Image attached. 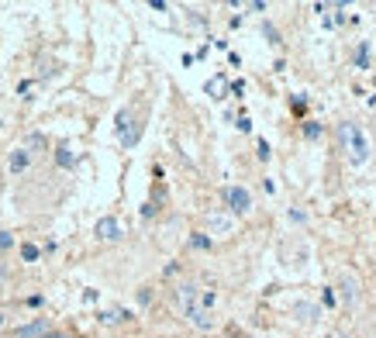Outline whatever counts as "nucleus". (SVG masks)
<instances>
[{
	"instance_id": "f257e3e1",
	"label": "nucleus",
	"mask_w": 376,
	"mask_h": 338,
	"mask_svg": "<svg viewBox=\"0 0 376 338\" xmlns=\"http://www.w3.org/2000/svg\"><path fill=\"white\" fill-rule=\"evenodd\" d=\"M114 135H118V142H121V149L125 152H132L135 145L142 142V135H145V118L138 114L135 118V107H121L118 111V118H114Z\"/></svg>"
},
{
	"instance_id": "f03ea898",
	"label": "nucleus",
	"mask_w": 376,
	"mask_h": 338,
	"mask_svg": "<svg viewBox=\"0 0 376 338\" xmlns=\"http://www.w3.org/2000/svg\"><path fill=\"white\" fill-rule=\"evenodd\" d=\"M342 142H346V152H349L352 166H363L370 159V142L359 125H342Z\"/></svg>"
},
{
	"instance_id": "7ed1b4c3",
	"label": "nucleus",
	"mask_w": 376,
	"mask_h": 338,
	"mask_svg": "<svg viewBox=\"0 0 376 338\" xmlns=\"http://www.w3.org/2000/svg\"><path fill=\"white\" fill-rule=\"evenodd\" d=\"M221 201H224V210L232 214V218H242L252 210V193L245 190L242 183H232V186H224L221 190Z\"/></svg>"
},
{
	"instance_id": "20e7f679",
	"label": "nucleus",
	"mask_w": 376,
	"mask_h": 338,
	"mask_svg": "<svg viewBox=\"0 0 376 338\" xmlns=\"http://www.w3.org/2000/svg\"><path fill=\"white\" fill-rule=\"evenodd\" d=\"M183 317H187V325L193 328V332H215V328H217L215 311H207V308H200V304L183 308Z\"/></svg>"
},
{
	"instance_id": "39448f33",
	"label": "nucleus",
	"mask_w": 376,
	"mask_h": 338,
	"mask_svg": "<svg viewBox=\"0 0 376 338\" xmlns=\"http://www.w3.org/2000/svg\"><path fill=\"white\" fill-rule=\"evenodd\" d=\"M93 235H97V242H121V238H125V225H121L114 214H104V218H97Z\"/></svg>"
},
{
	"instance_id": "423d86ee",
	"label": "nucleus",
	"mask_w": 376,
	"mask_h": 338,
	"mask_svg": "<svg viewBox=\"0 0 376 338\" xmlns=\"http://www.w3.org/2000/svg\"><path fill=\"white\" fill-rule=\"evenodd\" d=\"M49 328H52V325H49V317H31V321H25V325L11 328V335H7V338H42Z\"/></svg>"
},
{
	"instance_id": "0eeeda50",
	"label": "nucleus",
	"mask_w": 376,
	"mask_h": 338,
	"mask_svg": "<svg viewBox=\"0 0 376 338\" xmlns=\"http://www.w3.org/2000/svg\"><path fill=\"white\" fill-rule=\"evenodd\" d=\"M197 297H200V286L193 283V280H180V283L173 286V300H176L180 311L190 308V304H197Z\"/></svg>"
},
{
	"instance_id": "6e6552de",
	"label": "nucleus",
	"mask_w": 376,
	"mask_h": 338,
	"mask_svg": "<svg viewBox=\"0 0 376 338\" xmlns=\"http://www.w3.org/2000/svg\"><path fill=\"white\" fill-rule=\"evenodd\" d=\"M338 297H342V304H346V308H352V304L359 300V280H355V273H352V269H346V273L338 276Z\"/></svg>"
},
{
	"instance_id": "1a4fd4ad",
	"label": "nucleus",
	"mask_w": 376,
	"mask_h": 338,
	"mask_svg": "<svg viewBox=\"0 0 376 338\" xmlns=\"http://www.w3.org/2000/svg\"><path fill=\"white\" fill-rule=\"evenodd\" d=\"M31 162H35V156H31L25 145H21V149H14V152H11V159H7V169H11V176H21V173H28V166H31Z\"/></svg>"
},
{
	"instance_id": "9d476101",
	"label": "nucleus",
	"mask_w": 376,
	"mask_h": 338,
	"mask_svg": "<svg viewBox=\"0 0 376 338\" xmlns=\"http://www.w3.org/2000/svg\"><path fill=\"white\" fill-rule=\"evenodd\" d=\"M235 225L232 214H207V235H228Z\"/></svg>"
},
{
	"instance_id": "9b49d317",
	"label": "nucleus",
	"mask_w": 376,
	"mask_h": 338,
	"mask_svg": "<svg viewBox=\"0 0 376 338\" xmlns=\"http://www.w3.org/2000/svg\"><path fill=\"white\" fill-rule=\"evenodd\" d=\"M55 166H59V169H73V166H76V152H73L69 142H59V145H55Z\"/></svg>"
},
{
	"instance_id": "f8f14e48",
	"label": "nucleus",
	"mask_w": 376,
	"mask_h": 338,
	"mask_svg": "<svg viewBox=\"0 0 376 338\" xmlns=\"http://www.w3.org/2000/svg\"><path fill=\"white\" fill-rule=\"evenodd\" d=\"M187 245L193 249V252H211V249H215V238H211L207 232H190Z\"/></svg>"
},
{
	"instance_id": "ddd939ff",
	"label": "nucleus",
	"mask_w": 376,
	"mask_h": 338,
	"mask_svg": "<svg viewBox=\"0 0 376 338\" xmlns=\"http://www.w3.org/2000/svg\"><path fill=\"white\" fill-rule=\"evenodd\" d=\"M290 314L300 317V321H314V317H318V308H314V304H307V300H297L294 308H290Z\"/></svg>"
},
{
	"instance_id": "4468645a",
	"label": "nucleus",
	"mask_w": 376,
	"mask_h": 338,
	"mask_svg": "<svg viewBox=\"0 0 376 338\" xmlns=\"http://www.w3.org/2000/svg\"><path fill=\"white\" fill-rule=\"evenodd\" d=\"M128 317H132V314L125 311V308H110V311L101 314V321H104V325H125Z\"/></svg>"
},
{
	"instance_id": "2eb2a0df",
	"label": "nucleus",
	"mask_w": 376,
	"mask_h": 338,
	"mask_svg": "<svg viewBox=\"0 0 376 338\" xmlns=\"http://www.w3.org/2000/svg\"><path fill=\"white\" fill-rule=\"evenodd\" d=\"M18 252H21V262H38V259H42V249H38L35 242H21V249H18Z\"/></svg>"
},
{
	"instance_id": "dca6fc26",
	"label": "nucleus",
	"mask_w": 376,
	"mask_h": 338,
	"mask_svg": "<svg viewBox=\"0 0 376 338\" xmlns=\"http://www.w3.org/2000/svg\"><path fill=\"white\" fill-rule=\"evenodd\" d=\"M45 145H49V138H45L42 131H35V135H28V142H25V149H28V152H31V156H35V152H42Z\"/></svg>"
},
{
	"instance_id": "f3484780",
	"label": "nucleus",
	"mask_w": 376,
	"mask_h": 338,
	"mask_svg": "<svg viewBox=\"0 0 376 338\" xmlns=\"http://www.w3.org/2000/svg\"><path fill=\"white\" fill-rule=\"evenodd\" d=\"M355 62H359V69H366V66H370V42H363V45H359V52H355Z\"/></svg>"
},
{
	"instance_id": "a211bd4d",
	"label": "nucleus",
	"mask_w": 376,
	"mask_h": 338,
	"mask_svg": "<svg viewBox=\"0 0 376 338\" xmlns=\"http://www.w3.org/2000/svg\"><path fill=\"white\" fill-rule=\"evenodd\" d=\"M321 125L318 121H304V138H321Z\"/></svg>"
},
{
	"instance_id": "6ab92c4d",
	"label": "nucleus",
	"mask_w": 376,
	"mask_h": 338,
	"mask_svg": "<svg viewBox=\"0 0 376 338\" xmlns=\"http://www.w3.org/2000/svg\"><path fill=\"white\" fill-rule=\"evenodd\" d=\"M7 249H14V232H0V252H7Z\"/></svg>"
},
{
	"instance_id": "aec40b11",
	"label": "nucleus",
	"mask_w": 376,
	"mask_h": 338,
	"mask_svg": "<svg viewBox=\"0 0 376 338\" xmlns=\"http://www.w3.org/2000/svg\"><path fill=\"white\" fill-rule=\"evenodd\" d=\"M138 304H142V308L152 304V286H142V290H138Z\"/></svg>"
},
{
	"instance_id": "412c9836",
	"label": "nucleus",
	"mask_w": 376,
	"mask_h": 338,
	"mask_svg": "<svg viewBox=\"0 0 376 338\" xmlns=\"http://www.w3.org/2000/svg\"><path fill=\"white\" fill-rule=\"evenodd\" d=\"M224 86H228V83H224V77H215L211 83H207V90H211V94H224Z\"/></svg>"
},
{
	"instance_id": "4be33fe9",
	"label": "nucleus",
	"mask_w": 376,
	"mask_h": 338,
	"mask_svg": "<svg viewBox=\"0 0 376 338\" xmlns=\"http://www.w3.org/2000/svg\"><path fill=\"white\" fill-rule=\"evenodd\" d=\"M263 31H266V38H269V42H273V45H280V31H276V28L269 25V21H266V25H263Z\"/></svg>"
},
{
	"instance_id": "5701e85b",
	"label": "nucleus",
	"mask_w": 376,
	"mask_h": 338,
	"mask_svg": "<svg viewBox=\"0 0 376 338\" xmlns=\"http://www.w3.org/2000/svg\"><path fill=\"white\" fill-rule=\"evenodd\" d=\"M42 338H73V335H69L66 328H49V332H45Z\"/></svg>"
},
{
	"instance_id": "b1692460",
	"label": "nucleus",
	"mask_w": 376,
	"mask_h": 338,
	"mask_svg": "<svg viewBox=\"0 0 376 338\" xmlns=\"http://www.w3.org/2000/svg\"><path fill=\"white\" fill-rule=\"evenodd\" d=\"M259 159H263V162H269V145H266V142H259Z\"/></svg>"
},
{
	"instance_id": "393cba45",
	"label": "nucleus",
	"mask_w": 376,
	"mask_h": 338,
	"mask_svg": "<svg viewBox=\"0 0 376 338\" xmlns=\"http://www.w3.org/2000/svg\"><path fill=\"white\" fill-rule=\"evenodd\" d=\"M7 328V311H0V332Z\"/></svg>"
}]
</instances>
